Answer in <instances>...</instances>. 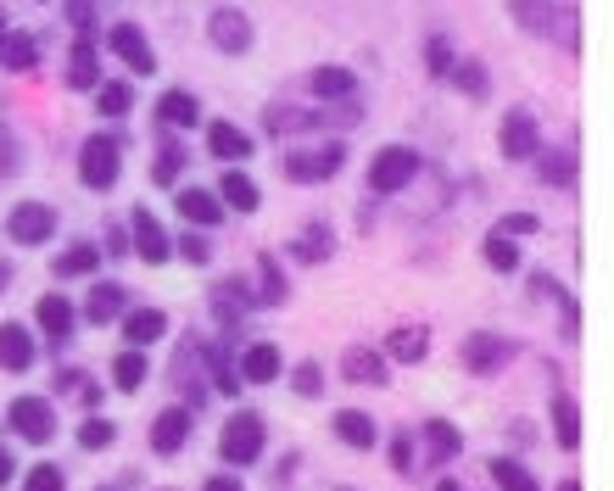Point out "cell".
I'll return each mask as SVG.
<instances>
[{
  "mask_svg": "<svg viewBox=\"0 0 614 491\" xmlns=\"http://www.w3.org/2000/svg\"><path fill=\"white\" fill-rule=\"evenodd\" d=\"M508 18L536 35V40H558V46H575V12L569 7H553V0H508Z\"/></svg>",
  "mask_w": 614,
  "mask_h": 491,
  "instance_id": "1",
  "label": "cell"
},
{
  "mask_svg": "<svg viewBox=\"0 0 614 491\" xmlns=\"http://www.w3.org/2000/svg\"><path fill=\"white\" fill-rule=\"evenodd\" d=\"M341 163H347V146H341V140H330V146H313V151H285V157H280L285 179H296V185H319V179H335V174H341Z\"/></svg>",
  "mask_w": 614,
  "mask_h": 491,
  "instance_id": "2",
  "label": "cell"
},
{
  "mask_svg": "<svg viewBox=\"0 0 614 491\" xmlns=\"http://www.w3.org/2000/svg\"><path fill=\"white\" fill-rule=\"evenodd\" d=\"M118 174H124V151H118V140L90 135V140H85V151H79V179H85L90 190H113V185H118Z\"/></svg>",
  "mask_w": 614,
  "mask_h": 491,
  "instance_id": "3",
  "label": "cell"
},
{
  "mask_svg": "<svg viewBox=\"0 0 614 491\" xmlns=\"http://www.w3.org/2000/svg\"><path fill=\"white\" fill-rule=\"evenodd\" d=\"M413 174H419V151H408V146H386V151H374V163H369V190L391 196V190H402Z\"/></svg>",
  "mask_w": 614,
  "mask_h": 491,
  "instance_id": "4",
  "label": "cell"
},
{
  "mask_svg": "<svg viewBox=\"0 0 614 491\" xmlns=\"http://www.w3.org/2000/svg\"><path fill=\"white\" fill-rule=\"evenodd\" d=\"M218 452H224V463H252L263 452V419L257 413H235L224 424V435H218Z\"/></svg>",
  "mask_w": 614,
  "mask_h": 491,
  "instance_id": "5",
  "label": "cell"
},
{
  "mask_svg": "<svg viewBox=\"0 0 614 491\" xmlns=\"http://www.w3.org/2000/svg\"><path fill=\"white\" fill-rule=\"evenodd\" d=\"M7 229H12V240H18V246H46V240H51V229H57V213H51L46 202H18Z\"/></svg>",
  "mask_w": 614,
  "mask_h": 491,
  "instance_id": "6",
  "label": "cell"
},
{
  "mask_svg": "<svg viewBox=\"0 0 614 491\" xmlns=\"http://www.w3.org/2000/svg\"><path fill=\"white\" fill-rule=\"evenodd\" d=\"M508 357H514L508 335H491V330H480V335H464V369H469V374H497Z\"/></svg>",
  "mask_w": 614,
  "mask_h": 491,
  "instance_id": "7",
  "label": "cell"
},
{
  "mask_svg": "<svg viewBox=\"0 0 614 491\" xmlns=\"http://www.w3.org/2000/svg\"><path fill=\"white\" fill-rule=\"evenodd\" d=\"M7 419H12V430H18L23 441H35V446H40V441H51V430H57V413H51V402H46V396H18Z\"/></svg>",
  "mask_w": 614,
  "mask_h": 491,
  "instance_id": "8",
  "label": "cell"
},
{
  "mask_svg": "<svg viewBox=\"0 0 614 491\" xmlns=\"http://www.w3.org/2000/svg\"><path fill=\"white\" fill-rule=\"evenodd\" d=\"M497 146H503V157H508V163H530V157H536V146H542L536 118H530V112H508V118H503V129H497Z\"/></svg>",
  "mask_w": 614,
  "mask_h": 491,
  "instance_id": "9",
  "label": "cell"
},
{
  "mask_svg": "<svg viewBox=\"0 0 614 491\" xmlns=\"http://www.w3.org/2000/svg\"><path fill=\"white\" fill-rule=\"evenodd\" d=\"M207 40H213L224 57H241V51L252 46V23H246V12H235V7L213 12V18H207Z\"/></svg>",
  "mask_w": 614,
  "mask_h": 491,
  "instance_id": "10",
  "label": "cell"
},
{
  "mask_svg": "<svg viewBox=\"0 0 614 491\" xmlns=\"http://www.w3.org/2000/svg\"><path fill=\"white\" fill-rule=\"evenodd\" d=\"M107 46H113V51H118L135 73H157V57H152V46H146V35H140L135 23H113Z\"/></svg>",
  "mask_w": 614,
  "mask_h": 491,
  "instance_id": "11",
  "label": "cell"
},
{
  "mask_svg": "<svg viewBox=\"0 0 614 491\" xmlns=\"http://www.w3.org/2000/svg\"><path fill=\"white\" fill-rule=\"evenodd\" d=\"M129 224H135V252H140L146 263H168L174 240L163 235V224H157V218H152L146 207H135V218H129Z\"/></svg>",
  "mask_w": 614,
  "mask_h": 491,
  "instance_id": "12",
  "label": "cell"
},
{
  "mask_svg": "<svg viewBox=\"0 0 614 491\" xmlns=\"http://www.w3.org/2000/svg\"><path fill=\"white\" fill-rule=\"evenodd\" d=\"M341 374H347L352 385H386V352H374V346H347Z\"/></svg>",
  "mask_w": 614,
  "mask_h": 491,
  "instance_id": "13",
  "label": "cell"
},
{
  "mask_svg": "<svg viewBox=\"0 0 614 491\" xmlns=\"http://www.w3.org/2000/svg\"><path fill=\"white\" fill-rule=\"evenodd\" d=\"M185 435H191V407H163L157 419H152V446L168 458V452H179L185 446Z\"/></svg>",
  "mask_w": 614,
  "mask_h": 491,
  "instance_id": "14",
  "label": "cell"
},
{
  "mask_svg": "<svg viewBox=\"0 0 614 491\" xmlns=\"http://www.w3.org/2000/svg\"><path fill=\"white\" fill-rule=\"evenodd\" d=\"M124 335H129V346H157L168 335V313L163 307H135V313H124Z\"/></svg>",
  "mask_w": 614,
  "mask_h": 491,
  "instance_id": "15",
  "label": "cell"
},
{
  "mask_svg": "<svg viewBox=\"0 0 614 491\" xmlns=\"http://www.w3.org/2000/svg\"><path fill=\"white\" fill-rule=\"evenodd\" d=\"M29 363H35V335L23 324H0V369L23 374Z\"/></svg>",
  "mask_w": 614,
  "mask_h": 491,
  "instance_id": "16",
  "label": "cell"
},
{
  "mask_svg": "<svg viewBox=\"0 0 614 491\" xmlns=\"http://www.w3.org/2000/svg\"><path fill=\"white\" fill-rule=\"evenodd\" d=\"M207 151H213L218 163H246V157H252V135L235 129V124H213V129H207Z\"/></svg>",
  "mask_w": 614,
  "mask_h": 491,
  "instance_id": "17",
  "label": "cell"
},
{
  "mask_svg": "<svg viewBox=\"0 0 614 491\" xmlns=\"http://www.w3.org/2000/svg\"><path fill=\"white\" fill-rule=\"evenodd\" d=\"M241 380H246V385H269V380H280V346H274V341L246 346V357H241Z\"/></svg>",
  "mask_w": 614,
  "mask_h": 491,
  "instance_id": "18",
  "label": "cell"
},
{
  "mask_svg": "<svg viewBox=\"0 0 614 491\" xmlns=\"http://www.w3.org/2000/svg\"><path fill=\"white\" fill-rule=\"evenodd\" d=\"M191 224H202V229H213L218 218H224V202L213 196V190H202V185H191V190H179V202H174Z\"/></svg>",
  "mask_w": 614,
  "mask_h": 491,
  "instance_id": "19",
  "label": "cell"
},
{
  "mask_svg": "<svg viewBox=\"0 0 614 491\" xmlns=\"http://www.w3.org/2000/svg\"><path fill=\"white\" fill-rule=\"evenodd\" d=\"M68 85H74V90H96V85H101V57H96L90 40H79V46L68 51Z\"/></svg>",
  "mask_w": 614,
  "mask_h": 491,
  "instance_id": "20",
  "label": "cell"
},
{
  "mask_svg": "<svg viewBox=\"0 0 614 491\" xmlns=\"http://www.w3.org/2000/svg\"><path fill=\"white\" fill-rule=\"evenodd\" d=\"M269 135H302V129H319L330 124V112H302V107H269Z\"/></svg>",
  "mask_w": 614,
  "mask_h": 491,
  "instance_id": "21",
  "label": "cell"
},
{
  "mask_svg": "<svg viewBox=\"0 0 614 491\" xmlns=\"http://www.w3.org/2000/svg\"><path fill=\"white\" fill-rule=\"evenodd\" d=\"M124 307H129V291H124V285H96L85 318H90V324H113V318H124Z\"/></svg>",
  "mask_w": 614,
  "mask_h": 491,
  "instance_id": "22",
  "label": "cell"
},
{
  "mask_svg": "<svg viewBox=\"0 0 614 491\" xmlns=\"http://www.w3.org/2000/svg\"><path fill=\"white\" fill-rule=\"evenodd\" d=\"M35 318H40V330H46V335H51L57 346H62V341L74 335V302H68V296H46Z\"/></svg>",
  "mask_w": 614,
  "mask_h": 491,
  "instance_id": "23",
  "label": "cell"
},
{
  "mask_svg": "<svg viewBox=\"0 0 614 491\" xmlns=\"http://www.w3.org/2000/svg\"><path fill=\"white\" fill-rule=\"evenodd\" d=\"M425 352H430V335L413 330V324H402V330L386 335V357H391V363H419Z\"/></svg>",
  "mask_w": 614,
  "mask_h": 491,
  "instance_id": "24",
  "label": "cell"
},
{
  "mask_svg": "<svg viewBox=\"0 0 614 491\" xmlns=\"http://www.w3.org/2000/svg\"><path fill=\"white\" fill-rule=\"evenodd\" d=\"M35 62H40V46H35L29 35H12V29L0 35V68H12V73H29Z\"/></svg>",
  "mask_w": 614,
  "mask_h": 491,
  "instance_id": "25",
  "label": "cell"
},
{
  "mask_svg": "<svg viewBox=\"0 0 614 491\" xmlns=\"http://www.w3.org/2000/svg\"><path fill=\"white\" fill-rule=\"evenodd\" d=\"M157 118H163L168 129H191V124L202 118V107H196V96H191V90H168V96L157 101Z\"/></svg>",
  "mask_w": 614,
  "mask_h": 491,
  "instance_id": "26",
  "label": "cell"
},
{
  "mask_svg": "<svg viewBox=\"0 0 614 491\" xmlns=\"http://www.w3.org/2000/svg\"><path fill=\"white\" fill-rule=\"evenodd\" d=\"M335 435H341L347 446H374V435H380V430H374V419H369V413L341 407V413H335Z\"/></svg>",
  "mask_w": 614,
  "mask_h": 491,
  "instance_id": "27",
  "label": "cell"
},
{
  "mask_svg": "<svg viewBox=\"0 0 614 491\" xmlns=\"http://www.w3.org/2000/svg\"><path fill=\"white\" fill-rule=\"evenodd\" d=\"M218 196H224V207H235V213H257V202H263V196H257V185H252L241 168H230V174H224V190H218Z\"/></svg>",
  "mask_w": 614,
  "mask_h": 491,
  "instance_id": "28",
  "label": "cell"
},
{
  "mask_svg": "<svg viewBox=\"0 0 614 491\" xmlns=\"http://www.w3.org/2000/svg\"><path fill=\"white\" fill-rule=\"evenodd\" d=\"M96 263H101V246H68L57 257V279H85V274H96Z\"/></svg>",
  "mask_w": 614,
  "mask_h": 491,
  "instance_id": "29",
  "label": "cell"
},
{
  "mask_svg": "<svg viewBox=\"0 0 614 491\" xmlns=\"http://www.w3.org/2000/svg\"><path fill=\"white\" fill-rule=\"evenodd\" d=\"M553 424H558V446L575 452V446H581V413H575V402H569L564 391L553 396Z\"/></svg>",
  "mask_w": 614,
  "mask_h": 491,
  "instance_id": "30",
  "label": "cell"
},
{
  "mask_svg": "<svg viewBox=\"0 0 614 491\" xmlns=\"http://www.w3.org/2000/svg\"><path fill=\"white\" fill-rule=\"evenodd\" d=\"M491 480H497V491H542L536 474H530L525 463H514V458H497V463H491Z\"/></svg>",
  "mask_w": 614,
  "mask_h": 491,
  "instance_id": "31",
  "label": "cell"
},
{
  "mask_svg": "<svg viewBox=\"0 0 614 491\" xmlns=\"http://www.w3.org/2000/svg\"><path fill=\"white\" fill-rule=\"evenodd\" d=\"M179 174H185V146H179V140H163V146H157V163H152V179H157V185H174Z\"/></svg>",
  "mask_w": 614,
  "mask_h": 491,
  "instance_id": "32",
  "label": "cell"
},
{
  "mask_svg": "<svg viewBox=\"0 0 614 491\" xmlns=\"http://www.w3.org/2000/svg\"><path fill=\"white\" fill-rule=\"evenodd\" d=\"M486 263H491L497 274H514V268H519V246H514V235L491 229V235H486Z\"/></svg>",
  "mask_w": 614,
  "mask_h": 491,
  "instance_id": "33",
  "label": "cell"
},
{
  "mask_svg": "<svg viewBox=\"0 0 614 491\" xmlns=\"http://www.w3.org/2000/svg\"><path fill=\"white\" fill-rule=\"evenodd\" d=\"M313 96L347 101V96H352V73H347V68H319V73H313Z\"/></svg>",
  "mask_w": 614,
  "mask_h": 491,
  "instance_id": "34",
  "label": "cell"
},
{
  "mask_svg": "<svg viewBox=\"0 0 614 491\" xmlns=\"http://www.w3.org/2000/svg\"><path fill=\"white\" fill-rule=\"evenodd\" d=\"M419 430H425V441H430V458H436V463H447V458L458 452V430H452L447 419H430V424H419Z\"/></svg>",
  "mask_w": 614,
  "mask_h": 491,
  "instance_id": "35",
  "label": "cell"
},
{
  "mask_svg": "<svg viewBox=\"0 0 614 491\" xmlns=\"http://www.w3.org/2000/svg\"><path fill=\"white\" fill-rule=\"evenodd\" d=\"M330 246H335V240H330V229H324V224H308V229H302V240H296V257H302V263H324V257H330Z\"/></svg>",
  "mask_w": 614,
  "mask_h": 491,
  "instance_id": "36",
  "label": "cell"
},
{
  "mask_svg": "<svg viewBox=\"0 0 614 491\" xmlns=\"http://www.w3.org/2000/svg\"><path fill=\"white\" fill-rule=\"evenodd\" d=\"M113 380H118V391H140V385H146V357H140V346L113 363Z\"/></svg>",
  "mask_w": 614,
  "mask_h": 491,
  "instance_id": "37",
  "label": "cell"
},
{
  "mask_svg": "<svg viewBox=\"0 0 614 491\" xmlns=\"http://www.w3.org/2000/svg\"><path fill=\"white\" fill-rule=\"evenodd\" d=\"M202 357L213 363V380H218V391H241V369L230 363V346H202Z\"/></svg>",
  "mask_w": 614,
  "mask_h": 491,
  "instance_id": "38",
  "label": "cell"
},
{
  "mask_svg": "<svg viewBox=\"0 0 614 491\" xmlns=\"http://www.w3.org/2000/svg\"><path fill=\"white\" fill-rule=\"evenodd\" d=\"M129 101H135V96H129V85H118V79L96 85V107H101L107 118H124V112H129Z\"/></svg>",
  "mask_w": 614,
  "mask_h": 491,
  "instance_id": "39",
  "label": "cell"
},
{
  "mask_svg": "<svg viewBox=\"0 0 614 491\" xmlns=\"http://www.w3.org/2000/svg\"><path fill=\"white\" fill-rule=\"evenodd\" d=\"M257 279H263V291H257V302H285V274H280V263L274 257H257Z\"/></svg>",
  "mask_w": 614,
  "mask_h": 491,
  "instance_id": "40",
  "label": "cell"
},
{
  "mask_svg": "<svg viewBox=\"0 0 614 491\" xmlns=\"http://www.w3.org/2000/svg\"><path fill=\"white\" fill-rule=\"evenodd\" d=\"M23 491H68V480H62L57 463H35V469L23 474Z\"/></svg>",
  "mask_w": 614,
  "mask_h": 491,
  "instance_id": "41",
  "label": "cell"
},
{
  "mask_svg": "<svg viewBox=\"0 0 614 491\" xmlns=\"http://www.w3.org/2000/svg\"><path fill=\"white\" fill-rule=\"evenodd\" d=\"M113 435H118V424H107V419H85L79 446H85V452H101V446H113Z\"/></svg>",
  "mask_w": 614,
  "mask_h": 491,
  "instance_id": "42",
  "label": "cell"
},
{
  "mask_svg": "<svg viewBox=\"0 0 614 491\" xmlns=\"http://www.w3.org/2000/svg\"><path fill=\"white\" fill-rule=\"evenodd\" d=\"M174 246H179V257H185V263H196V268L213 257V246H207L202 235H185V240H174Z\"/></svg>",
  "mask_w": 614,
  "mask_h": 491,
  "instance_id": "43",
  "label": "cell"
},
{
  "mask_svg": "<svg viewBox=\"0 0 614 491\" xmlns=\"http://www.w3.org/2000/svg\"><path fill=\"white\" fill-rule=\"evenodd\" d=\"M458 85H464L469 96H486V73H480V62H458Z\"/></svg>",
  "mask_w": 614,
  "mask_h": 491,
  "instance_id": "44",
  "label": "cell"
},
{
  "mask_svg": "<svg viewBox=\"0 0 614 491\" xmlns=\"http://www.w3.org/2000/svg\"><path fill=\"white\" fill-rule=\"evenodd\" d=\"M430 73H436V79L452 73V51H447V40H430Z\"/></svg>",
  "mask_w": 614,
  "mask_h": 491,
  "instance_id": "45",
  "label": "cell"
},
{
  "mask_svg": "<svg viewBox=\"0 0 614 491\" xmlns=\"http://www.w3.org/2000/svg\"><path fill=\"white\" fill-rule=\"evenodd\" d=\"M569 174H575V163H569V157H547V163H542V179H547V185H553V179H558V185H569Z\"/></svg>",
  "mask_w": 614,
  "mask_h": 491,
  "instance_id": "46",
  "label": "cell"
},
{
  "mask_svg": "<svg viewBox=\"0 0 614 491\" xmlns=\"http://www.w3.org/2000/svg\"><path fill=\"white\" fill-rule=\"evenodd\" d=\"M319 385H324V380H319V363H302V369H296V391H302V396H319Z\"/></svg>",
  "mask_w": 614,
  "mask_h": 491,
  "instance_id": "47",
  "label": "cell"
},
{
  "mask_svg": "<svg viewBox=\"0 0 614 491\" xmlns=\"http://www.w3.org/2000/svg\"><path fill=\"white\" fill-rule=\"evenodd\" d=\"M497 229H503V235H536V218H530V213H514V218H503Z\"/></svg>",
  "mask_w": 614,
  "mask_h": 491,
  "instance_id": "48",
  "label": "cell"
},
{
  "mask_svg": "<svg viewBox=\"0 0 614 491\" xmlns=\"http://www.w3.org/2000/svg\"><path fill=\"white\" fill-rule=\"evenodd\" d=\"M202 491H246V485H241V480H230V474H213Z\"/></svg>",
  "mask_w": 614,
  "mask_h": 491,
  "instance_id": "49",
  "label": "cell"
},
{
  "mask_svg": "<svg viewBox=\"0 0 614 491\" xmlns=\"http://www.w3.org/2000/svg\"><path fill=\"white\" fill-rule=\"evenodd\" d=\"M391 463H397V469H408V463H413V452H408V441H397V446H391Z\"/></svg>",
  "mask_w": 614,
  "mask_h": 491,
  "instance_id": "50",
  "label": "cell"
},
{
  "mask_svg": "<svg viewBox=\"0 0 614 491\" xmlns=\"http://www.w3.org/2000/svg\"><path fill=\"white\" fill-rule=\"evenodd\" d=\"M7 480H12V452L0 446V485H7Z\"/></svg>",
  "mask_w": 614,
  "mask_h": 491,
  "instance_id": "51",
  "label": "cell"
},
{
  "mask_svg": "<svg viewBox=\"0 0 614 491\" xmlns=\"http://www.w3.org/2000/svg\"><path fill=\"white\" fill-rule=\"evenodd\" d=\"M558 491H581V480H558Z\"/></svg>",
  "mask_w": 614,
  "mask_h": 491,
  "instance_id": "52",
  "label": "cell"
},
{
  "mask_svg": "<svg viewBox=\"0 0 614 491\" xmlns=\"http://www.w3.org/2000/svg\"><path fill=\"white\" fill-rule=\"evenodd\" d=\"M7 279H12V268H7V263H0V291H7Z\"/></svg>",
  "mask_w": 614,
  "mask_h": 491,
  "instance_id": "53",
  "label": "cell"
},
{
  "mask_svg": "<svg viewBox=\"0 0 614 491\" xmlns=\"http://www.w3.org/2000/svg\"><path fill=\"white\" fill-rule=\"evenodd\" d=\"M0 35H7V18H0Z\"/></svg>",
  "mask_w": 614,
  "mask_h": 491,
  "instance_id": "54",
  "label": "cell"
}]
</instances>
